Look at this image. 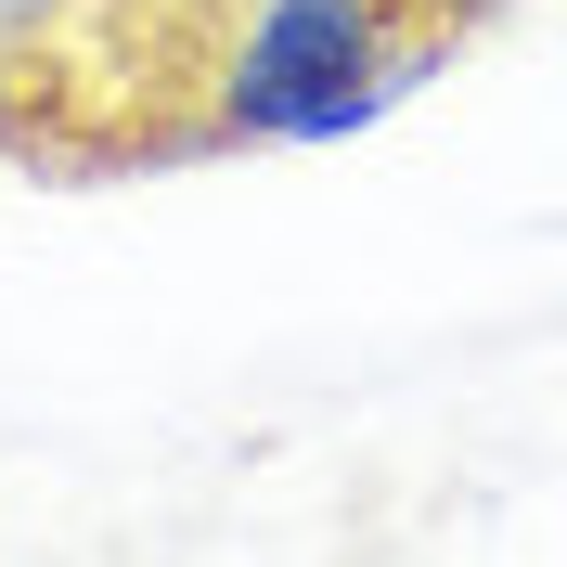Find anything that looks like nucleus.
<instances>
[{"instance_id": "1", "label": "nucleus", "mask_w": 567, "mask_h": 567, "mask_svg": "<svg viewBox=\"0 0 567 567\" xmlns=\"http://www.w3.org/2000/svg\"><path fill=\"white\" fill-rule=\"evenodd\" d=\"M439 78V39L388 27V0H258L233 65H219V130L233 142H349Z\"/></svg>"}, {"instance_id": "2", "label": "nucleus", "mask_w": 567, "mask_h": 567, "mask_svg": "<svg viewBox=\"0 0 567 567\" xmlns=\"http://www.w3.org/2000/svg\"><path fill=\"white\" fill-rule=\"evenodd\" d=\"M65 13H78V0H0V65H13V52H39Z\"/></svg>"}]
</instances>
